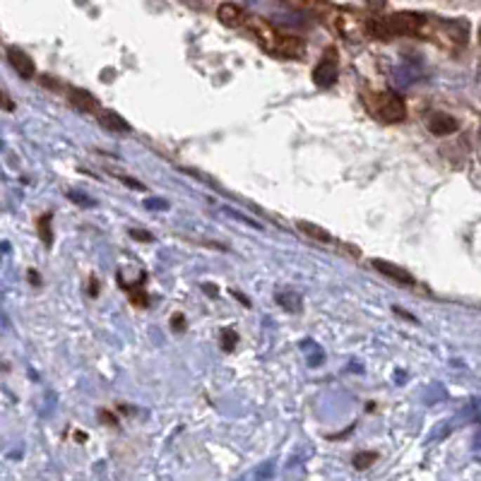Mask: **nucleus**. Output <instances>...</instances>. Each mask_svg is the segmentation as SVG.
Returning a JSON list of instances; mask_svg holds the SVG:
<instances>
[{"label":"nucleus","instance_id":"aec40b11","mask_svg":"<svg viewBox=\"0 0 481 481\" xmlns=\"http://www.w3.org/2000/svg\"><path fill=\"white\" fill-rule=\"evenodd\" d=\"M171 327H178V332H183V330H185L183 315H176V318H171Z\"/></svg>","mask_w":481,"mask_h":481},{"label":"nucleus","instance_id":"9d476101","mask_svg":"<svg viewBox=\"0 0 481 481\" xmlns=\"http://www.w3.org/2000/svg\"><path fill=\"white\" fill-rule=\"evenodd\" d=\"M67 99H70V104L75 106L77 111H82V113H92V116H96V113L101 111L99 101H96L94 94H89L87 89L70 87V89H67Z\"/></svg>","mask_w":481,"mask_h":481},{"label":"nucleus","instance_id":"f257e3e1","mask_svg":"<svg viewBox=\"0 0 481 481\" xmlns=\"http://www.w3.org/2000/svg\"><path fill=\"white\" fill-rule=\"evenodd\" d=\"M248 32L253 34V39L258 41V46L265 53L275 55V58H284V60H298L305 53V44L303 39L294 37V34L279 32L275 25H270L263 17H248L246 20Z\"/></svg>","mask_w":481,"mask_h":481},{"label":"nucleus","instance_id":"f3484780","mask_svg":"<svg viewBox=\"0 0 481 481\" xmlns=\"http://www.w3.org/2000/svg\"><path fill=\"white\" fill-rule=\"evenodd\" d=\"M277 301L284 305L286 310H291V313H298V310H301V296H296V294H289V298L284 296V294H279Z\"/></svg>","mask_w":481,"mask_h":481},{"label":"nucleus","instance_id":"0eeeda50","mask_svg":"<svg viewBox=\"0 0 481 481\" xmlns=\"http://www.w3.org/2000/svg\"><path fill=\"white\" fill-rule=\"evenodd\" d=\"M8 60H10V65H13V70L22 77V80H34V77H37V65H34V60L20 46H10L8 48Z\"/></svg>","mask_w":481,"mask_h":481},{"label":"nucleus","instance_id":"412c9836","mask_svg":"<svg viewBox=\"0 0 481 481\" xmlns=\"http://www.w3.org/2000/svg\"><path fill=\"white\" fill-rule=\"evenodd\" d=\"M96 294H99V282L89 277V296H96Z\"/></svg>","mask_w":481,"mask_h":481},{"label":"nucleus","instance_id":"6ab92c4d","mask_svg":"<svg viewBox=\"0 0 481 481\" xmlns=\"http://www.w3.org/2000/svg\"><path fill=\"white\" fill-rule=\"evenodd\" d=\"M385 3H388V0H369V10H373V13H378V10H383V8H385Z\"/></svg>","mask_w":481,"mask_h":481},{"label":"nucleus","instance_id":"f03ea898","mask_svg":"<svg viewBox=\"0 0 481 481\" xmlns=\"http://www.w3.org/2000/svg\"><path fill=\"white\" fill-rule=\"evenodd\" d=\"M428 25L431 17L421 13H393L388 17H373L369 20V34L373 39L381 41H390L397 37H423L428 34Z\"/></svg>","mask_w":481,"mask_h":481},{"label":"nucleus","instance_id":"7ed1b4c3","mask_svg":"<svg viewBox=\"0 0 481 481\" xmlns=\"http://www.w3.org/2000/svg\"><path fill=\"white\" fill-rule=\"evenodd\" d=\"M426 39L433 44L448 48V51H460L467 46L469 41V22L467 20H431L428 25Z\"/></svg>","mask_w":481,"mask_h":481},{"label":"nucleus","instance_id":"a211bd4d","mask_svg":"<svg viewBox=\"0 0 481 481\" xmlns=\"http://www.w3.org/2000/svg\"><path fill=\"white\" fill-rule=\"evenodd\" d=\"M130 236H133V239H138V241H145V243L152 241V236H147V231H143V229H133V231H130Z\"/></svg>","mask_w":481,"mask_h":481},{"label":"nucleus","instance_id":"20e7f679","mask_svg":"<svg viewBox=\"0 0 481 481\" xmlns=\"http://www.w3.org/2000/svg\"><path fill=\"white\" fill-rule=\"evenodd\" d=\"M364 101L369 104L373 116H376L378 121L388 123V126L402 123L407 118V104H404V99H402L397 92H390V89H385V92L373 94V96H369V99H364Z\"/></svg>","mask_w":481,"mask_h":481},{"label":"nucleus","instance_id":"dca6fc26","mask_svg":"<svg viewBox=\"0 0 481 481\" xmlns=\"http://www.w3.org/2000/svg\"><path fill=\"white\" fill-rule=\"evenodd\" d=\"M236 344H239V335H236V330H231V327L222 330V337H219V347H222L224 352H234Z\"/></svg>","mask_w":481,"mask_h":481},{"label":"nucleus","instance_id":"b1692460","mask_svg":"<svg viewBox=\"0 0 481 481\" xmlns=\"http://www.w3.org/2000/svg\"><path fill=\"white\" fill-rule=\"evenodd\" d=\"M286 3H291V5H308L310 0H286Z\"/></svg>","mask_w":481,"mask_h":481},{"label":"nucleus","instance_id":"5701e85b","mask_svg":"<svg viewBox=\"0 0 481 481\" xmlns=\"http://www.w3.org/2000/svg\"><path fill=\"white\" fill-rule=\"evenodd\" d=\"M147 207H166V202H154V200H147Z\"/></svg>","mask_w":481,"mask_h":481},{"label":"nucleus","instance_id":"423d86ee","mask_svg":"<svg viewBox=\"0 0 481 481\" xmlns=\"http://www.w3.org/2000/svg\"><path fill=\"white\" fill-rule=\"evenodd\" d=\"M337 77H339V53L335 46H330L322 51L320 60L313 67V82L315 87L327 89L337 82Z\"/></svg>","mask_w":481,"mask_h":481},{"label":"nucleus","instance_id":"ddd939ff","mask_svg":"<svg viewBox=\"0 0 481 481\" xmlns=\"http://www.w3.org/2000/svg\"><path fill=\"white\" fill-rule=\"evenodd\" d=\"M298 226V231H303L308 239H313V241H318V243H332V236H330V231L327 229H322V226L318 224H310V222H296Z\"/></svg>","mask_w":481,"mask_h":481},{"label":"nucleus","instance_id":"39448f33","mask_svg":"<svg viewBox=\"0 0 481 481\" xmlns=\"http://www.w3.org/2000/svg\"><path fill=\"white\" fill-rule=\"evenodd\" d=\"M332 27L339 37H344L352 44H364L369 34V20H364L361 15H356L354 10H332L330 17Z\"/></svg>","mask_w":481,"mask_h":481},{"label":"nucleus","instance_id":"f8f14e48","mask_svg":"<svg viewBox=\"0 0 481 481\" xmlns=\"http://www.w3.org/2000/svg\"><path fill=\"white\" fill-rule=\"evenodd\" d=\"M96 118H99L101 126H104L106 130H111V133H130V130H133L126 118H123L121 113H116V111L101 109L99 113H96Z\"/></svg>","mask_w":481,"mask_h":481},{"label":"nucleus","instance_id":"1a4fd4ad","mask_svg":"<svg viewBox=\"0 0 481 481\" xmlns=\"http://www.w3.org/2000/svg\"><path fill=\"white\" fill-rule=\"evenodd\" d=\"M371 265H373V268H376L383 277H388V279L397 282V284H404V286H411V284H414V277L407 272L404 268H400V265L388 263V260H381V258L371 260Z\"/></svg>","mask_w":481,"mask_h":481},{"label":"nucleus","instance_id":"393cba45","mask_svg":"<svg viewBox=\"0 0 481 481\" xmlns=\"http://www.w3.org/2000/svg\"><path fill=\"white\" fill-rule=\"evenodd\" d=\"M205 289H207V294H209V296H217V289H214V286L205 284Z\"/></svg>","mask_w":481,"mask_h":481},{"label":"nucleus","instance_id":"6e6552de","mask_svg":"<svg viewBox=\"0 0 481 481\" xmlns=\"http://www.w3.org/2000/svg\"><path fill=\"white\" fill-rule=\"evenodd\" d=\"M426 128H428V133L435 135V138H448V135L460 130V123H457L452 116H448V113H431L426 121Z\"/></svg>","mask_w":481,"mask_h":481},{"label":"nucleus","instance_id":"a878e982","mask_svg":"<svg viewBox=\"0 0 481 481\" xmlns=\"http://www.w3.org/2000/svg\"><path fill=\"white\" fill-rule=\"evenodd\" d=\"M479 39H481V32H479Z\"/></svg>","mask_w":481,"mask_h":481},{"label":"nucleus","instance_id":"2eb2a0df","mask_svg":"<svg viewBox=\"0 0 481 481\" xmlns=\"http://www.w3.org/2000/svg\"><path fill=\"white\" fill-rule=\"evenodd\" d=\"M376 462H378V452H356L352 465L359 469V472H364V469H371Z\"/></svg>","mask_w":481,"mask_h":481},{"label":"nucleus","instance_id":"4be33fe9","mask_svg":"<svg viewBox=\"0 0 481 481\" xmlns=\"http://www.w3.org/2000/svg\"><path fill=\"white\" fill-rule=\"evenodd\" d=\"M29 282H32L34 286L41 284V277H37V270H29Z\"/></svg>","mask_w":481,"mask_h":481},{"label":"nucleus","instance_id":"4468645a","mask_svg":"<svg viewBox=\"0 0 481 481\" xmlns=\"http://www.w3.org/2000/svg\"><path fill=\"white\" fill-rule=\"evenodd\" d=\"M51 222H53V214H51V212H46L37 222V231H39V236H41V241L46 243V246H53V229H51Z\"/></svg>","mask_w":481,"mask_h":481},{"label":"nucleus","instance_id":"9b49d317","mask_svg":"<svg viewBox=\"0 0 481 481\" xmlns=\"http://www.w3.org/2000/svg\"><path fill=\"white\" fill-rule=\"evenodd\" d=\"M217 20L222 22L224 27H241V25H246L248 15L243 13L241 5H236V3H222L217 8Z\"/></svg>","mask_w":481,"mask_h":481}]
</instances>
